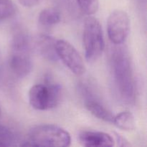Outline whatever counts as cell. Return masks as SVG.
I'll return each mask as SVG.
<instances>
[{
  "label": "cell",
  "mask_w": 147,
  "mask_h": 147,
  "mask_svg": "<svg viewBox=\"0 0 147 147\" xmlns=\"http://www.w3.org/2000/svg\"><path fill=\"white\" fill-rule=\"evenodd\" d=\"M19 142L18 135L8 126L0 123V146H17Z\"/></svg>",
  "instance_id": "4fadbf2b"
},
{
  "label": "cell",
  "mask_w": 147,
  "mask_h": 147,
  "mask_svg": "<svg viewBox=\"0 0 147 147\" xmlns=\"http://www.w3.org/2000/svg\"><path fill=\"white\" fill-rule=\"evenodd\" d=\"M30 41L28 35L23 32L14 34L11 51L9 60L10 70L16 77L22 78L29 75L32 69Z\"/></svg>",
  "instance_id": "3957f363"
},
{
  "label": "cell",
  "mask_w": 147,
  "mask_h": 147,
  "mask_svg": "<svg viewBox=\"0 0 147 147\" xmlns=\"http://www.w3.org/2000/svg\"><path fill=\"white\" fill-rule=\"evenodd\" d=\"M113 123L119 129L124 131H132L136 127L134 115L129 111H124L113 116Z\"/></svg>",
  "instance_id": "8fae6325"
},
{
  "label": "cell",
  "mask_w": 147,
  "mask_h": 147,
  "mask_svg": "<svg viewBox=\"0 0 147 147\" xmlns=\"http://www.w3.org/2000/svg\"><path fill=\"white\" fill-rule=\"evenodd\" d=\"M42 0H18L19 2L26 7H32L37 5Z\"/></svg>",
  "instance_id": "2e32d148"
},
{
  "label": "cell",
  "mask_w": 147,
  "mask_h": 147,
  "mask_svg": "<svg viewBox=\"0 0 147 147\" xmlns=\"http://www.w3.org/2000/svg\"><path fill=\"white\" fill-rule=\"evenodd\" d=\"M55 49L57 58L61 60L73 74L80 76L86 73V66L83 57L69 42L64 40H56Z\"/></svg>",
  "instance_id": "52a82bcc"
},
{
  "label": "cell",
  "mask_w": 147,
  "mask_h": 147,
  "mask_svg": "<svg viewBox=\"0 0 147 147\" xmlns=\"http://www.w3.org/2000/svg\"><path fill=\"white\" fill-rule=\"evenodd\" d=\"M28 98L30 106L35 110H50L58 105L61 89L55 83H38L30 88Z\"/></svg>",
  "instance_id": "5b68a950"
},
{
  "label": "cell",
  "mask_w": 147,
  "mask_h": 147,
  "mask_svg": "<svg viewBox=\"0 0 147 147\" xmlns=\"http://www.w3.org/2000/svg\"><path fill=\"white\" fill-rule=\"evenodd\" d=\"M130 27V18L123 10H114L108 17V35L115 45H121L125 42L129 36Z\"/></svg>",
  "instance_id": "8992f818"
},
{
  "label": "cell",
  "mask_w": 147,
  "mask_h": 147,
  "mask_svg": "<svg viewBox=\"0 0 147 147\" xmlns=\"http://www.w3.org/2000/svg\"><path fill=\"white\" fill-rule=\"evenodd\" d=\"M80 90L84 98V104L88 111L98 119L112 123L114 115L102 103L100 100L95 97L92 92L89 90L88 88L81 86Z\"/></svg>",
  "instance_id": "ba28073f"
},
{
  "label": "cell",
  "mask_w": 147,
  "mask_h": 147,
  "mask_svg": "<svg viewBox=\"0 0 147 147\" xmlns=\"http://www.w3.org/2000/svg\"><path fill=\"white\" fill-rule=\"evenodd\" d=\"M111 73L115 90L123 103L131 104L136 98V83L133 67L127 50L117 45L110 55Z\"/></svg>",
  "instance_id": "6da1fadb"
},
{
  "label": "cell",
  "mask_w": 147,
  "mask_h": 147,
  "mask_svg": "<svg viewBox=\"0 0 147 147\" xmlns=\"http://www.w3.org/2000/svg\"><path fill=\"white\" fill-rule=\"evenodd\" d=\"M79 142L87 147H111L115 142L111 135L102 131H86L79 134Z\"/></svg>",
  "instance_id": "9c48e42d"
},
{
  "label": "cell",
  "mask_w": 147,
  "mask_h": 147,
  "mask_svg": "<svg viewBox=\"0 0 147 147\" xmlns=\"http://www.w3.org/2000/svg\"><path fill=\"white\" fill-rule=\"evenodd\" d=\"M55 40L46 35H42L37 40V46L41 54L50 60H55L57 59L55 49Z\"/></svg>",
  "instance_id": "30bf717a"
},
{
  "label": "cell",
  "mask_w": 147,
  "mask_h": 147,
  "mask_svg": "<svg viewBox=\"0 0 147 147\" xmlns=\"http://www.w3.org/2000/svg\"><path fill=\"white\" fill-rule=\"evenodd\" d=\"M61 20L60 11L55 8H46L42 10L38 16V21L40 24L46 27L55 25Z\"/></svg>",
  "instance_id": "7c38bea8"
},
{
  "label": "cell",
  "mask_w": 147,
  "mask_h": 147,
  "mask_svg": "<svg viewBox=\"0 0 147 147\" xmlns=\"http://www.w3.org/2000/svg\"><path fill=\"white\" fill-rule=\"evenodd\" d=\"M16 12V7L11 0H0V21L12 17Z\"/></svg>",
  "instance_id": "5bb4252c"
},
{
  "label": "cell",
  "mask_w": 147,
  "mask_h": 147,
  "mask_svg": "<svg viewBox=\"0 0 147 147\" xmlns=\"http://www.w3.org/2000/svg\"><path fill=\"white\" fill-rule=\"evenodd\" d=\"M0 115H1V108H0Z\"/></svg>",
  "instance_id": "e0dca14e"
},
{
  "label": "cell",
  "mask_w": 147,
  "mask_h": 147,
  "mask_svg": "<svg viewBox=\"0 0 147 147\" xmlns=\"http://www.w3.org/2000/svg\"><path fill=\"white\" fill-rule=\"evenodd\" d=\"M83 45L87 61L95 62L102 55L105 48L103 30L98 20L91 15L86 19L83 26Z\"/></svg>",
  "instance_id": "277c9868"
},
{
  "label": "cell",
  "mask_w": 147,
  "mask_h": 147,
  "mask_svg": "<svg viewBox=\"0 0 147 147\" xmlns=\"http://www.w3.org/2000/svg\"><path fill=\"white\" fill-rule=\"evenodd\" d=\"M80 9L88 15H93L98 10V0H76Z\"/></svg>",
  "instance_id": "9a60e30c"
},
{
  "label": "cell",
  "mask_w": 147,
  "mask_h": 147,
  "mask_svg": "<svg viewBox=\"0 0 147 147\" xmlns=\"http://www.w3.org/2000/svg\"><path fill=\"white\" fill-rule=\"evenodd\" d=\"M21 146L67 147L71 144L70 135L65 129L54 124H40L32 128L28 139Z\"/></svg>",
  "instance_id": "7a4b0ae2"
}]
</instances>
